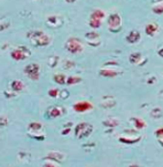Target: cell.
<instances>
[{"mask_svg": "<svg viewBox=\"0 0 163 167\" xmlns=\"http://www.w3.org/2000/svg\"><path fill=\"white\" fill-rule=\"evenodd\" d=\"M24 73L32 80H37L39 78V65L36 63L28 64L24 68Z\"/></svg>", "mask_w": 163, "mask_h": 167, "instance_id": "cell-1", "label": "cell"}, {"mask_svg": "<svg viewBox=\"0 0 163 167\" xmlns=\"http://www.w3.org/2000/svg\"><path fill=\"white\" fill-rule=\"evenodd\" d=\"M92 132V126L87 125V124H80L76 127V136H78V137H85V136H89V134Z\"/></svg>", "mask_w": 163, "mask_h": 167, "instance_id": "cell-2", "label": "cell"}, {"mask_svg": "<svg viewBox=\"0 0 163 167\" xmlns=\"http://www.w3.org/2000/svg\"><path fill=\"white\" fill-rule=\"evenodd\" d=\"M66 47H67V49H68L69 52H71V53H78L83 49L79 40L75 39V38L69 39L68 41H67V44H66Z\"/></svg>", "mask_w": 163, "mask_h": 167, "instance_id": "cell-3", "label": "cell"}, {"mask_svg": "<svg viewBox=\"0 0 163 167\" xmlns=\"http://www.w3.org/2000/svg\"><path fill=\"white\" fill-rule=\"evenodd\" d=\"M25 48L24 47H19L14 49L13 52L11 53V56L13 60L15 61H22V60H25L26 58V53L24 52Z\"/></svg>", "mask_w": 163, "mask_h": 167, "instance_id": "cell-4", "label": "cell"}, {"mask_svg": "<svg viewBox=\"0 0 163 167\" xmlns=\"http://www.w3.org/2000/svg\"><path fill=\"white\" fill-rule=\"evenodd\" d=\"M31 42L33 45H36V46H46V45H48V42H49V38L42 33L39 37H37V38L32 39Z\"/></svg>", "mask_w": 163, "mask_h": 167, "instance_id": "cell-5", "label": "cell"}, {"mask_svg": "<svg viewBox=\"0 0 163 167\" xmlns=\"http://www.w3.org/2000/svg\"><path fill=\"white\" fill-rule=\"evenodd\" d=\"M91 108H92V105L90 104L89 102H79V103H76L74 105V109L77 112H84V111L91 109Z\"/></svg>", "mask_w": 163, "mask_h": 167, "instance_id": "cell-6", "label": "cell"}, {"mask_svg": "<svg viewBox=\"0 0 163 167\" xmlns=\"http://www.w3.org/2000/svg\"><path fill=\"white\" fill-rule=\"evenodd\" d=\"M11 88L14 93H20V92H22V89L24 88V85L20 80H14L11 84Z\"/></svg>", "mask_w": 163, "mask_h": 167, "instance_id": "cell-7", "label": "cell"}, {"mask_svg": "<svg viewBox=\"0 0 163 167\" xmlns=\"http://www.w3.org/2000/svg\"><path fill=\"white\" fill-rule=\"evenodd\" d=\"M60 108H52V109L48 110V117L51 118H54V117H58V116L61 115V111H60Z\"/></svg>", "mask_w": 163, "mask_h": 167, "instance_id": "cell-8", "label": "cell"}, {"mask_svg": "<svg viewBox=\"0 0 163 167\" xmlns=\"http://www.w3.org/2000/svg\"><path fill=\"white\" fill-rule=\"evenodd\" d=\"M29 129L30 131H40L42 129V124H39V123H31L30 125H29Z\"/></svg>", "mask_w": 163, "mask_h": 167, "instance_id": "cell-9", "label": "cell"}, {"mask_svg": "<svg viewBox=\"0 0 163 167\" xmlns=\"http://www.w3.org/2000/svg\"><path fill=\"white\" fill-rule=\"evenodd\" d=\"M54 80H55L58 84H60V85H63V84H64V80H66V77H64L63 74H56V76L54 77Z\"/></svg>", "mask_w": 163, "mask_h": 167, "instance_id": "cell-10", "label": "cell"}, {"mask_svg": "<svg viewBox=\"0 0 163 167\" xmlns=\"http://www.w3.org/2000/svg\"><path fill=\"white\" fill-rule=\"evenodd\" d=\"M90 25L92 26V28H99V26H100V20L91 18V21H90Z\"/></svg>", "mask_w": 163, "mask_h": 167, "instance_id": "cell-11", "label": "cell"}, {"mask_svg": "<svg viewBox=\"0 0 163 167\" xmlns=\"http://www.w3.org/2000/svg\"><path fill=\"white\" fill-rule=\"evenodd\" d=\"M78 81H80V78H77V77H69L67 79V84L68 85H74V84L78 83Z\"/></svg>", "mask_w": 163, "mask_h": 167, "instance_id": "cell-12", "label": "cell"}, {"mask_svg": "<svg viewBox=\"0 0 163 167\" xmlns=\"http://www.w3.org/2000/svg\"><path fill=\"white\" fill-rule=\"evenodd\" d=\"M11 25V22L6 21V22H0V31H2V30H5L7 29L8 26Z\"/></svg>", "mask_w": 163, "mask_h": 167, "instance_id": "cell-13", "label": "cell"}, {"mask_svg": "<svg viewBox=\"0 0 163 167\" xmlns=\"http://www.w3.org/2000/svg\"><path fill=\"white\" fill-rule=\"evenodd\" d=\"M7 124H8V119L4 116H0V127L7 126Z\"/></svg>", "mask_w": 163, "mask_h": 167, "instance_id": "cell-14", "label": "cell"}, {"mask_svg": "<svg viewBox=\"0 0 163 167\" xmlns=\"http://www.w3.org/2000/svg\"><path fill=\"white\" fill-rule=\"evenodd\" d=\"M58 93H59V90H58V89H51V90L48 92V94L51 95L52 97H56V96H58V95H59Z\"/></svg>", "mask_w": 163, "mask_h": 167, "instance_id": "cell-15", "label": "cell"}, {"mask_svg": "<svg viewBox=\"0 0 163 167\" xmlns=\"http://www.w3.org/2000/svg\"><path fill=\"white\" fill-rule=\"evenodd\" d=\"M66 1H67V2H75L76 0H66Z\"/></svg>", "mask_w": 163, "mask_h": 167, "instance_id": "cell-16", "label": "cell"}, {"mask_svg": "<svg viewBox=\"0 0 163 167\" xmlns=\"http://www.w3.org/2000/svg\"><path fill=\"white\" fill-rule=\"evenodd\" d=\"M45 167H54V166H53V165H49V164H46Z\"/></svg>", "mask_w": 163, "mask_h": 167, "instance_id": "cell-17", "label": "cell"}]
</instances>
